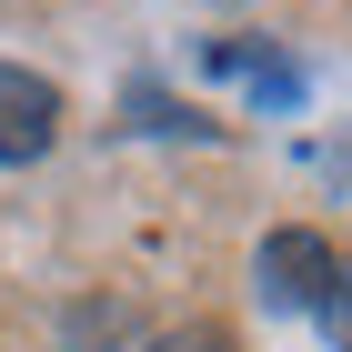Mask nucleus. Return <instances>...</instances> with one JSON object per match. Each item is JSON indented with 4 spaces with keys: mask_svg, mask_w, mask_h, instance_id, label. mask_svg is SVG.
<instances>
[{
    "mask_svg": "<svg viewBox=\"0 0 352 352\" xmlns=\"http://www.w3.org/2000/svg\"><path fill=\"white\" fill-rule=\"evenodd\" d=\"M252 282H262L272 312H312L322 282H332V242H322V232H272L262 262H252Z\"/></svg>",
    "mask_w": 352,
    "mask_h": 352,
    "instance_id": "f257e3e1",
    "label": "nucleus"
},
{
    "mask_svg": "<svg viewBox=\"0 0 352 352\" xmlns=\"http://www.w3.org/2000/svg\"><path fill=\"white\" fill-rule=\"evenodd\" d=\"M312 312H322V332L352 352V262H332V282H322V302H312Z\"/></svg>",
    "mask_w": 352,
    "mask_h": 352,
    "instance_id": "20e7f679",
    "label": "nucleus"
},
{
    "mask_svg": "<svg viewBox=\"0 0 352 352\" xmlns=\"http://www.w3.org/2000/svg\"><path fill=\"white\" fill-rule=\"evenodd\" d=\"M71 352H151V332H141L131 302H71Z\"/></svg>",
    "mask_w": 352,
    "mask_h": 352,
    "instance_id": "7ed1b4c3",
    "label": "nucleus"
},
{
    "mask_svg": "<svg viewBox=\"0 0 352 352\" xmlns=\"http://www.w3.org/2000/svg\"><path fill=\"white\" fill-rule=\"evenodd\" d=\"M60 141V91L21 60H0V162H41Z\"/></svg>",
    "mask_w": 352,
    "mask_h": 352,
    "instance_id": "f03ea898",
    "label": "nucleus"
},
{
    "mask_svg": "<svg viewBox=\"0 0 352 352\" xmlns=\"http://www.w3.org/2000/svg\"><path fill=\"white\" fill-rule=\"evenodd\" d=\"M151 352H232L221 322H182V332H151Z\"/></svg>",
    "mask_w": 352,
    "mask_h": 352,
    "instance_id": "39448f33",
    "label": "nucleus"
}]
</instances>
